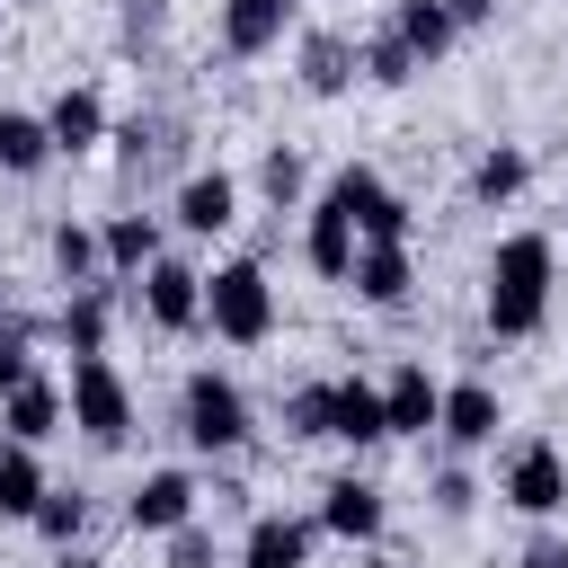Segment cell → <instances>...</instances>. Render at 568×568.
Instances as JSON below:
<instances>
[{
  "label": "cell",
  "mask_w": 568,
  "mask_h": 568,
  "mask_svg": "<svg viewBox=\"0 0 568 568\" xmlns=\"http://www.w3.org/2000/svg\"><path fill=\"white\" fill-rule=\"evenodd\" d=\"M435 506H444V515H470V479L444 470V479H435Z\"/></svg>",
  "instance_id": "cell-34"
},
{
  "label": "cell",
  "mask_w": 568,
  "mask_h": 568,
  "mask_svg": "<svg viewBox=\"0 0 568 568\" xmlns=\"http://www.w3.org/2000/svg\"><path fill=\"white\" fill-rule=\"evenodd\" d=\"M62 417H71V399H62V382H44V373H27V382L0 399L9 444H44V435H62Z\"/></svg>",
  "instance_id": "cell-10"
},
{
  "label": "cell",
  "mask_w": 568,
  "mask_h": 568,
  "mask_svg": "<svg viewBox=\"0 0 568 568\" xmlns=\"http://www.w3.org/2000/svg\"><path fill=\"white\" fill-rule=\"evenodd\" d=\"M390 36H399V44L417 53V62H435V53H444V44L462 36V27H453V9H444V0H399V18H390Z\"/></svg>",
  "instance_id": "cell-24"
},
{
  "label": "cell",
  "mask_w": 568,
  "mask_h": 568,
  "mask_svg": "<svg viewBox=\"0 0 568 568\" xmlns=\"http://www.w3.org/2000/svg\"><path fill=\"white\" fill-rule=\"evenodd\" d=\"M364 80H373V89H399V80H417V53H408L399 36H373V44H364Z\"/></svg>",
  "instance_id": "cell-29"
},
{
  "label": "cell",
  "mask_w": 568,
  "mask_h": 568,
  "mask_svg": "<svg viewBox=\"0 0 568 568\" xmlns=\"http://www.w3.org/2000/svg\"><path fill=\"white\" fill-rule=\"evenodd\" d=\"M302 559H311V524H293V515H257L240 541V568H302Z\"/></svg>",
  "instance_id": "cell-19"
},
{
  "label": "cell",
  "mask_w": 568,
  "mask_h": 568,
  "mask_svg": "<svg viewBox=\"0 0 568 568\" xmlns=\"http://www.w3.org/2000/svg\"><path fill=\"white\" fill-rule=\"evenodd\" d=\"M506 506L515 515H559L568 506V462H559V444H515V462H506Z\"/></svg>",
  "instance_id": "cell-5"
},
{
  "label": "cell",
  "mask_w": 568,
  "mask_h": 568,
  "mask_svg": "<svg viewBox=\"0 0 568 568\" xmlns=\"http://www.w3.org/2000/svg\"><path fill=\"white\" fill-rule=\"evenodd\" d=\"M355 62H364V53H355L346 36H328V27H320V36L302 44V89H311V98H337V89L355 80Z\"/></svg>",
  "instance_id": "cell-22"
},
{
  "label": "cell",
  "mask_w": 568,
  "mask_h": 568,
  "mask_svg": "<svg viewBox=\"0 0 568 568\" xmlns=\"http://www.w3.org/2000/svg\"><path fill=\"white\" fill-rule=\"evenodd\" d=\"M178 426H186V444L195 453H240L248 444V399H240V382L231 373H186V390H178Z\"/></svg>",
  "instance_id": "cell-4"
},
{
  "label": "cell",
  "mask_w": 568,
  "mask_h": 568,
  "mask_svg": "<svg viewBox=\"0 0 568 568\" xmlns=\"http://www.w3.org/2000/svg\"><path fill=\"white\" fill-rule=\"evenodd\" d=\"M257 186H266L275 204H293V195H302V151H266V160H257Z\"/></svg>",
  "instance_id": "cell-31"
},
{
  "label": "cell",
  "mask_w": 568,
  "mask_h": 568,
  "mask_svg": "<svg viewBox=\"0 0 568 568\" xmlns=\"http://www.w3.org/2000/svg\"><path fill=\"white\" fill-rule=\"evenodd\" d=\"M106 284H80L71 302H62V337H71V355H106Z\"/></svg>",
  "instance_id": "cell-25"
},
{
  "label": "cell",
  "mask_w": 568,
  "mask_h": 568,
  "mask_svg": "<svg viewBox=\"0 0 568 568\" xmlns=\"http://www.w3.org/2000/svg\"><path fill=\"white\" fill-rule=\"evenodd\" d=\"M328 435H337V444H382V435H390L382 390H373V382H355V373H346V382H328Z\"/></svg>",
  "instance_id": "cell-15"
},
{
  "label": "cell",
  "mask_w": 568,
  "mask_h": 568,
  "mask_svg": "<svg viewBox=\"0 0 568 568\" xmlns=\"http://www.w3.org/2000/svg\"><path fill=\"white\" fill-rule=\"evenodd\" d=\"M62 568H106V559H89V550H62Z\"/></svg>",
  "instance_id": "cell-37"
},
{
  "label": "cell",
  "mask_w": 568,
  "mask_h": 568,
  "mask_svg": "<svg viewBox=\"0 0 568 568\" xmlns=\"http://www.w3.org/2000/svg\"><path fill=\"white\" fill-rule=\"evenodd\" d=\"M204 320H213V337H231V346H266V337H275V284H266V266H257V257L213 266V275H204Z\"/></svg>",
  "instance_id": "cell-2"
},
{
  "label": "cell",
  "mask_w": 568,
  "mask_h": 568,
  "mask_svg": "<svg viewBox=\"0 0 568 568\" xmlns=\"http://www.w3.org/2000/svg\"><path fill=\"white\" fill-rule=\"evenodd\" d=\"M80 524H89V497H80V488H44V506H36V532L71 550V532H80Z\"/></svg>",
  "instance_id": "cell-28"
},
{
  "label": "cell",
  "mask_w": 568,
  "mask_h": 568,
  "mask_svg": "<svg viewBox=\"0 0 568 568\" xmlns=\"http://www.w3.org/2000/svg\"><path fill=\"white\" fill-rule=\"evenodd\" d=\"M98 248H106L115 275H142V266L160 257V222H151V213H115V222L98 231Z\"/></svg>",
  "instance_id": "cell-23"
},
{
  "label": "cell",
  "mask_w": 568,
  "mask_h": 568,
  "mask_svg": "<svg viewBox=\"0 0 568 568\" xmlns=\"http://www.w3.org/2000/svg\"><path fill=\"white\" fill-rule=\"evenodd\" d=\"M524 178H532V160H524L515 142H497V151H479L470 195H479V204H506V195H524Z\"/></svg>",
  "instance_id": "cell-26"
},
{
  "label": "cell",
  "mask_w": 568,
  "mask_h": 568,
  "mask_svg": "<svg viewBox=\"0 0 568 568\" xmlns=\"http://www.w3.org/2000/svg\"><path fill=\"white\" fill-rule=\"evenodd\" d=\"M124 524H133V532H178V524H195V479H186V470H151V479L124 497Z\"/></svg>",
  "instance_id": "cell-11"
},
{
  "label": "cell",
  "mask_w": 568,
  "mask_h": 568,
  "mask_svg": "<svg viewBox=\"0 0 568 568\" xmlns=\"http://www.w3.org/2000/svg\"><path fill=\"white\" fill-rule=\"evenodd\" d=\"M284 27H293V0H222V44H231V53L284 44Z\"/></svg>",
  "instance_id": "cell-17"
},
{
  "label": "cell",
  "mask_w": 568,
  "mask_h": 568,
  "mask_svg": "<svg viewBox=\"0 0 568 568\" xmlns=\"http://www.w3.org/2000/svg\"><path fill=\"white\" fill-rule=\"evenodd\" d=\"M284 435H328V382H302L284 399Z\"/></svg>",
  "instance_id": "cell-30"
},
{
  "label": "cell",
  "mask_w": 568,
  "mask_h": 568,
  "mask_svg": "<svg viewBox=\"0 0 568 568\" xmlns=\"http://www.w3.org/2000/svg\"><path fill=\"white\" fill-rule=\"evenodd\" d=\"M382 417H390V435H426L444 417V382H426V364H399L382 382Z\"/></svg>",
  "instance_id": "cell-14"
},
{
  "label": "cell",
  "mask_w": 568,
  "mask_h": 568,
  "mask_svg": "<svg viewBox=\"0 0 568 568\" xmlns=\"http://www.w3.org/2000/svg\"><path fill=\"white\" fill-rule=\"evenodd\" d=\"M142 311H151L160 328H195V320H204V275H195L186 257H151V266H142Z\"/></svg>",
  "instance_id": "cell-7"
},
{
  "label": "cell",
  "mask_w": 568,
  "mask_h": 568,
  "mask_svg": "<svg viewBox=\"0 0 568 568\" xmlns=\"http://www.w3.org/2000/svg\"><path fill=\"white\" fill-rule=\"evenodd\" d=\"M178 222L204 231V240L231 231V222H240V178H231V169H195V178L178 186Z\"/></svg>",
  "instance_id": "cell-13"
},
{
  "label": "cell",
  "mask_w": 568,
  "mask_h": 568,
  "mask_svg": "<svg viewBox=\"0 0 568 568\" xmlns=\"http://www.w3.org/2000/svg\"><path fill=\"white\" fill-rule=\"evenodd\" d=\"M44 124H53V151H71V160H80V151H98V142H106V98H98V89H62Z\"/></svg>",
  "instance_id": "cell-18"
},
{
  "label": "cell",
  "mask_w": 568,
  "mask_h": 568,
  "mask_svg": "<svg viewBox=\"0 0 568 568\" xmlns=\"http://www.w3.org/2000/svg\"><path fill=\"white\" fill-rule=\"evenodd\" d=\"M53 266H62L71 284H89V275L106 266V248H98V231H80V222H53Z\"/></svg>",
  "instance_id": "cell-27"
},
{
  "label": "cell",
  "mask_w": 568,
  "mask_h": 568,
  "mask_svg": "<svg viewBox=\"0 0 568 568\" xmlns=\"http://www.w3.org/2000/svg\"><path fill=\"white\" fill-rule=\"evenodd\" d=\"M497 426H506V417H497V390H488V382H453V390H444V417H435L444 444L479 453V444H497Z\"/></svg>",
  "instance_id": "cell-12"
},
{
  "label": "cell",
  "mask_w": 568,
  "mask_h": 568,
  "mask_svg": "<svg viewBox=\"0 0 568 568\" xmlns=\"http://www.w3.org/2000/svg\"><path fill=\"white\" fill-rule=\"evenodd\" d=\"M524 568H568V550H559V541H532V559H524Z\"/></svg>",
  "instance_id": "cell-36"
},
{
  "label": "cell",
  "mask_w": 568,
  "mask_h": 568,
  "mask_svg": "<svg viewBox=\"0 0 568 568\" xmlns=\"http://www.w3.org/2000/svg\"><path fill=\"white\" fill-rule=\"evenodd\" d=\"M36 506H44V462H36V444H9L0 453V524H36Z\"/></svg>",
  "instance_id": "cell-20"
},
{
  "label": "cell",
  "mask_w": 568,
  "mask_h": 568,
  "mask_svg": "<svg viewBox=\"0 0 568 568\" xmlns=\"http://www.w3.org/2000/svg\"><path fill=\"white\" fill-rule=\"evenodd\" d=\"M27 373H36V364H27V320H0V399H9Z\"/></svg>",
  "instance_id": "cell-32"
},
{
  "label": "cell",
  "mask_w": 568,
  "mask_h": 568,
  "mask_svg": "<svg viewBox=\"0 0 568 568\" xmlns=\"http://www.w3.org/2000/svg\"><path fill=\"white\" fill-rule=\"evenodd\" d=\"M541 320H550V240L541 231H515L488 257V328L497 337H532Z\"/></svg>",
  "instance_id": "cell-1"
},
{
  "label": "cell",
  "mask_w": 568,
  "mask_h": 568,
  "mask_svg": "<svg viewBox=\"0 0 568 568\" xmlns=\"http://www.w3.org/2000/svg\"><path fill=\"white\" fill-rule=\"evenodd\" d=\"M328 195L355 213V231H364V240H408V204H399L373 169H337V186H328Z\"/></svg>",
  "instance_id": "cell-8"
},
{
  "label": "cell",
  "mask_w": 568,
  "mask_h": 568,
  "mask_svg": "<svg viewBox=\"0 0 568 568\" xmlns=\"http://www.w3.org/2000/svg\"><path fill=\"white\" fill-rule=\"evenodd\" d=\"M169 568H213V532L178 524V532H169Z\"/></svg>",
  "instance_id": "cell-33"
},
{
  "label": "cell",
  "mask_w": 568,
  "mask_h": 568,
  "mask_svg": "<svg viewBox=\"0 0 568 568\" xmlns=\"http://www.w3.org/2000/svg\"><path fill=\"white\" fill-rule=\"evenodd\" d=\"M320 524H328V532H346V541H373V532H382V488H373V479H355V470H346V479H328V488H320Z\"/></svg>",
  "instance_id": "cell-16"
},
{
  "label": "cell",
  "mask_w": 568,
  "mask_h": 568,
  "mask_svg": "<svg viewBox=\"0 0 568 568\" xmlns=\"http://www.w3.org/2000/svg\"><path fill=\"white\" fill-rule=\"evenodd\" d=\"M355 248H364V231H355V213H346L337 195H320V204H311V231H302V257H311V275H328V284H346V275H355Z\"/></svg>",
  "instance_id": "cell-6"
},
{
  "label": "cell",
  "mask_w": 568,
  "mask_h": 568,
  "mask_svg": "<svg viewBox=\"0 0 568 568\" xmlns=\"http://www.w3.org/2000/svg\"><path fill=\"white\" fill-rule=\"evenodd\" d=\"M62 399H71V426H80L98 453H115V444L133 435V390H124V373H115L106 355H80L71 382H62Z\"/></svg>",
  "instance_id": "cell-3"
},
{
  "label": "cell",
  "mask_w": 568,
  "mask_h": 568,
  "mask_svg": "<svg viewBox=\"0 0 568 568\" xmlns=\"http://www.w3.org/2000/svg\"><path fill=\"white\" fill-rule=\"evenodd\" d=\"M444 9H453V27H479V18L497 9V0H444Z\"/></svg>",
  "instance_id": "cell-35"
},
{
  "label": "cell",
  "mask_w": 568,
  "mask_h": 568,
  "mask_svg": "<svg viewBox=\"0 0 568 568\" xmlns=\"http://www.w3.org/2000/svg\"><path fill=\"white\" fill-rule=\"evenodd\" d=\"M346 284H355L373 311H399V302H408V284H417V266H408V240H364Z\"/></svg>",
  "instance_id": "cell-9"
},
{
  "label": "cell",
  "mask_w": 568,
  "mask_h": 568,
  "mask_svg": "<svg viewBox=\"0 0 568 568\" xmlns=\"http://www.w3.org/2000/svg\"><path fill=\"white\" fill-rule=\"evenodd\" d=\"M44 160H53V124H44V115L0 106V169H9V178H36Z\"/></svg>",
  "instance_id": "cell-21"
}]
</instances>
